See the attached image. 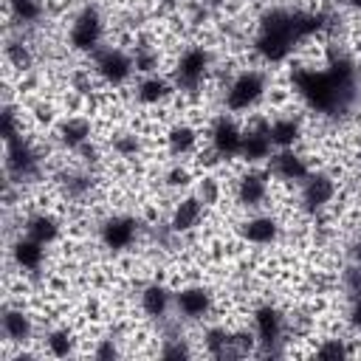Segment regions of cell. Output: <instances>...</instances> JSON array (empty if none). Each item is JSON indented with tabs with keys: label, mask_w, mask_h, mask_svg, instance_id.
I'll use <instances>...</instances> for the list:
<instances>
[{
	"label": "cell",
	"mask_w": 361,
	"mask_h": 361,
	"mask_svg": "<svg viewBox=\"0 0 361 361\" xmlns=\"http://www.w3.org/2000/svg\"><path fill=\"white\" fill-rule=\"evenodd\" d=\"M251 48H254L257 59L265 65H279V62L290 59L299 48V39H296L293 23H290V8H285V6L265 8Z\"/></svg>",
	"instance_id": "1"
},
{
	"label": "cell",
	"mask_w": 361,
	"mask_h": 361,
	"mask_svg": "<svg viewBox=\"0 0 361 361\" xmlns=\"http://www.w3.org/2000/svg\"><path fill=\"white\" fill-rule=\"evenodd\" d=\"M212 68H214V59H212V51L209 48H203V45H186L178 54L175 68H172V82H175L178 93H186V96L200 93L203 85L212 76Z\"/></svg>",
	"instance_id": "2"
},
{
	"label": "cell",
	"mask_w": 361,
	"mask_h": 361,
	"mask_svg": "<svg viewBox=\"0 0 361 361\" xmlns=\"http://www.w3.org/2000/svg\"><path fill=\"white\" fill-rule=\"evenodd\" d=\"M268 76L257 68H245L234 73V79L223 87V107L228 113H248L268 96Z\"/></svg>",
	"instance_id": "3"
},
{
	"label": "cell",
	"mask_w": 361,
	"mask_h": 361,
	"mask_svg": "<svg viewBox=\"0 0 361 361\" xmlns=\"http://www.w3.org/2000/svg\"><path fill=\"white\" fill-rule=\"evenodd\" d=\"M6 180H11L14 186H25L42 178V166H45V155L42 149L28 138H17L11 144H6Z\"/></svg>",
	"instance_id": "4"
},
{
	"label": "cell",
	"mask_w": 361,
	"mask_h": 361,
	"mask_svg": "<svg viewBox=\"0 0 361 361\" xmlns=\"http://www.w3.org/2000/svg\"><path fill=\"white\" fill-rule=\"evenodd\" d=\"M68 45L76 54H93L104 45V17L99 6H82L68 28Z\"/></svg>",
	"instance_id": "5"
},
{
	"label": "cell",
	"mask_w": 361,
	"mask_h": 361,
	"mask_svg": "<svg viewBox=\"0 0 361 361\" xmlns=\"http://www.w3.org/2000/svg\"><path fill=\"white\" fill-rule=\"evenodd\" d=\"M338 197V180L330 172H310L299 183V212L307 217H322L327 209H333Z\"/></svg>",
	"instance_id": "6"
},
{
	"label": "cell",
	"mask_w": 361,
	"mask_h": 361,
	"mask_svg": "<svg viewBox=\"0 0 361 361\" xmlns=\"http://www.w3.org/2000/svg\"><path fill=\"white\" fill-rule=\"evenodd\" d=\"M251 322H254V336H257V344L262 347V353H268V355L285 353L282 344L288 341V319L276 305H271V302L257 305Z\"/></svg>",
	"instance_id": "7"
},
{
	"label": "cell",
	"mask_w": 361,
	"mask_h": 361,
	"mask_svg": "<svg viewBox=\"0 0 361 361\" xmlns=\"http://www.w3.org/2000/svg\"><path fill=\"white\" fill-rule=\"evenodd\" d=\"M93 62V73L99 76V82H104L107 87H121L133 79L135 65H133V54L118 48V45H102L99 51L90 54Z\"/></svg>",
	"instance_id": "8"
},
{
	"label": "cell",
	"mask_w": 361,
	"mask_h": 361,
	"mask_svg": "<svg viewBox=\"0 0 361 361\" xmlns=\"http://www.w3.org/2000/svg\"><path fill=\"white\" fill-rule=\"evenodd\" d=\"M144 228L147 226L135 214H110V217H104L99 223V243L107 251L121 254V251H130L138 243V237H141Z\"/></svg>",
	"instance_id": "9"
},
{
	"label": "cell",
	"mask_w": 361,
	"mask_h": 361,
	"mask_svg": "<svg viewBox=\"0 0 361 361\" xmlns=\"http://www.w3.org/2000/svg\"><path fill=\"white\" fill-rule=\"evenodd\" d=\"M234 197L245 212H259L271 197V175L268 169H245L234 180Z\"/></svg>",
	"instance_id": "10"
},
{
	"label": "cell",
	"mask_w": 361,
	"mask_h": 361,
	"mask_svg": "<svg viewBox=\"0 0 361 361\" xmlns=\"http://www.w3.org/2000/svg\"><path fill=\"white\" fill-rule=\"evenodd\" d=\"M310 172H313V169H310L307 158H305L296 147H290V149H274V155L268 158V175H271L276 183H285V186H296V189H299V183H302Z\"/></svg>",
	"instance_id": "11"
},
{
	"label": "cell",
	"mask_w": 361,
	"mask_h": 361,
	"mask_svg": "<svg viewBox=\"0 0 361 361\" xmlns=\"http://www.w3.org/2000/svg\"><path fill=\"white\" fill-rule=\"evenodd\" d=\"M274 141L268 135V118H254L243 127V144H240V161H245L248 166L257 164H268V158L274 155Z\"/></svg>",
	"instance_id": "12"
},
{
	"label": "cell",
	"mask_w": 361,
	"mask_h": 361,
	"mask_svg": "<svg viewBox=\"0 0 361 361\" xmlns=\"http://www.w3.org/2000/svg\"><path fill=\"white\" fill-rule=\"evenodd\" d=\"M214 307V296L206 285H183L175 290V316L183 322H203Z\"/></svg>",
	"instance_id": "13"
},
{
	"label": "cell",
	"mask_w": 361,
	"mask_h": 361,
	"mask_svg": "<svg viewBox=\"0 0 361 361\" xmlns=\"http://www.w3.org/2000/svg\"><path fill=\"white\" fill-rule=\"evenodd\" d=\"M240 144H243V127L228 113L217 116L209 127V147L223 161H234V158H240Z\"/></svg>",
	"instance_id": "14"
},
{
	"label": "cell",
	"mask_w": 361,
	"mask_h": 361,
	"mask_svg": "<svg viewBox=\"0 0 361 361\" xmlns=\"http://www.w3.org/2000/svg\"><path fill=\"white\" fill-rule=\"evenodd\" d=\"M240 237H243L248 245H257V248L274 245V243L282 237V220H279L276 214L254 212V214H248V217L240 223Z\"/></svg>",
	"instance_id": "15"
},
{
	"label": "cell",
	"mask_w": 361,
	"mask_h": 361,
	"mask_svg": "<svg viewBox=\"0 0 361 361\" xmlns=\"http://www.w3.org/2000/svg\"><path fill=\"white\" fill-rule=\"evenodd\" d=\"M138 307L147 319L152 322H164L172 310H175V293L169 290V285L164 282H147L138 290Z\"/></svg>",
	"instance_id": "16"
},
{
	"label": "cell",
	"mask_w": 361,
	"mask_h": 361,
	"mask_svg": "<svg viewBox=\"0 0 361 361\" xmlns=\"http://www.w3.org/2000/svg\"><path fill=\"white\" fill-rule=\"evenodd\" d=\"M93 133H96V127H93L90 116L71 113L56 124V144L68 152H76V149H82L85 144L93 141Z\"/></svg>",
	"instance_id": "17"
},
{
	"label": "cell",
	"mask_w": 361,
	"mask_h": 361,
	"mask_svg": "<svg viewBox=\"0 0 361 361\" xmlns=\"http://www.w3.org/2000/svg\"><path fill=\"white\" fill-rule=\"evenodd\" d=\"M206 217V206L197 200V195H183L175 200L172 212H169V228L175 234H192Z\"/></svg>",
	"instance_id": "18"
},
{
	"label": "cell",
	"mask_w": 361,
	"mask_h": 361,
	"mask_svg": "<svg viewBox=\"0 0 361 361\" xmlns=\"http://www.w3.org/2000/svg\"><path fill=\"white\" fill-rule=\"evenodd\" d=\"M175 93H178L175 82H172V79H166V76H161V73L141 76V79H138V85H135V90H133L135 102H138V104H144V107H161V104H166Z\"/></svg>",
	"instance_id": "19"
},
{
	"label": "cell",
	"mask_w": 361,
	"mask_h": 361,
	"mask_svg": "<svg viewBox=\"0 0 361 361\" xmlns=\"http://www.w3.org/2000/svg\"><path fill=\"white\" fill-rule=\"evenodd\" d=\"M0 330H3V338L8 341V344H17V347H23V344H28L31 341V336H34V316L20 305V307H6L3 310V319H0Z\"/></svg>",
	"instance_id": "20"
},
{
	"label": "cell",
	"mask_w": 361,
	"mask_h": 361,
	"mask_svg": "<svg viewBox=\"0 0 361 361\" xmlns=\"http://www.w3.org/2000/svg\"><path fill=\"white\" fill-rule=\"evenodd\" d=\"M45 248H48V245L31 240L28 234H20V237L11 243V262H14V268L23 271V274H37V271H42V265H45Z\"/></svg>",
	"instance_id": "21"
},
{
	"label": "cell",
	"mask_w": 361,
	"mask_h": 361,
	"mask_svg": "<svg viewBox=\"0 0 361 361\" xmlns=\"http://www.w3.org/2000/svg\"><path fill=\"white\" fill-rule=\"evenodd\" d=\"M268 135H271V141H274L276 149L299 147V141L305 135L302 118L299 116H290V113H279V116L268 118Z\"/></svg>",
	"instance_id": "22"
},
{
	"label": "cell",
	"mask_w": 361,
	"mask_h": 361,
	"mask_svg": "<svg viewBox=\"0 0 361 361\" xmlns=\"http://www.w3.org/2000/svg\"><path fill=\"white\" fill-rule=\"evenodd\" d=\"M59 220L51 214V212H45V209H39V212H31V214H25V220H23V234H28L31 240H37V243H42V245H51V243H56L59 240Z\"/></svg>",
	"instance_id": "23"
},
{
	"label": "cell",
	"mask_w": 361,
	"mask_h": 361,
	"mask_svg": "<svg viewBox=\"0 0 361 361\" xmlns=\"http://www.w3.org/2000/svg\"><path fill=\"white\" fill-rule=\"evenodd\" d=\"M164 138H166V152L175 155V158L192 155V152L197 149V141H200L197 127H192L189 121H178V124H172V127L166 130Z\"/></svg>",
	"instance_id": "24"
},
{
	"label": "cell",
	"mask_w": 361,
	"mask_h": 361,
	"mask_svg": "<svg viewBox=\"0 0 361 361\" xmlns=\"http://www.w3.org/2000/svg\"><path fill=\"white\" fill-rule=\"evenodd\" d=\"M144 149V141H141V133L135 130H116L110 135V152L121 161H135Z\"/></svg>",
	"instance_id": "25"
},
{
	"label": "cell",
	"mask_w": 361,
	"mask_h": 361,
	"mask_svg": "<svg viewBox=\"0 0 361 361\" xmlns=\"http://www.w3.org/2000/svg\"><path fill=\"white\" fill-rule=\"evenodd\" d=\"M6 3H8V17L23 28L39 25V20L45 17V3L42 0H6Z\"/></svg>",
	"instance_id": "26"
},
{
	"label": "cell",
	"mask_w": 361,
	"mask_h": 361,
	"mask_svg": "<svg viewBox=\"0 0 361 361\" xmlns=\"http://www.w3.org/2000/svg\"><path fill=\"white\" fill-rule=\"evenodd\" d=\"M195 195L206 209H214L223 200V180L212 172H203V175L195 178Z\"/></svg>",
	"instance_id": "27"
},
{
	"label": "cell",
	"mask_w": 361,
	"mask_h": 361,
	"mask_svg": "<svg viewBox=\"0 0 361 361\" xmlns=\"http://www.w3.org/2000/svg\"><path fill=\"white\" fill-rule=\"evenodd\" d=\"M42 338H45V350H48V355L68 358V355L76 350V336H73L71 327H51Z\"/></svg>",
	"instance_id": "28"
},
{
	"label": "cell",
	"mask_w": 361,
	"mask_h": 361,
	"mask_svg": "<svg viewBox=\"0 0 361 361\" xmlns=\"http://www.w3.org/2000/svg\"><path fill=\"white\" fill-rule=\"evenodd\" d=\"M6 62H8V68H17L20 73H25V71H31V65H34V54H31V45L20 37V39H6Z\"/></svg>",
	"instance_id": "29"
},
{
	"label": "cell",
	"mask_w": 361,
	"mask_h": 361,
	"mask_svg": "<svg viewBox=\"0 0 361 361\" xmlns=\"http://www.w3.org/2000/svg\"><path fill=\"white\" fill-rule=\"evenodd\" d=\"M0 135H3V144H11V141H17V138L25 135V130H23V113H17L11 104H6L3 113H0Z\"/></svg>",
	"instance_id": "30"
},
{
	"label": "cell",
	"mask_w": 361,
	"mask_h": 361,
	"mask_svg": "<svg viewBox=\"0 0 361 361\" xmlns=\"http://www.w3.org/2000/svg\"><path fill=\"white\" fill-rule=\"evenodd\" d=\"M310 353H313L316 358H344V355H350L353 350L347 347V338H341V336H327V338H319Z\"/></svg>",
	"instance_id": "31"
},
{
	"label": "cell",
	"mask_w": 361,
	"mask_h": 361,
	"mask_svg": "<svg viewBox=\"0 0 361 361\" xmlns=\"http://www.w3.org/2000/svg\"><path fill=\"white\" fill-rule=\"evenodd\" d=\"M338 282H341V290H344V296H347L350 302L358 299V296H361V265H358V262H350V265L341 271Z\"/></svg>",
	"instance_id": "32"
},
{
	"label": "cell",
	"mask_w": 361,
	"mask_h": 361,
	"mask_svg": "<svg viewBox=\"0 0 361 361\" xmlns=\"http://www.w3.org/2000/svg\"><path fill=\"white\" fill-rule=\"evenodd\" d=\"M192 180H195L192 169H189V166H180V164H175V166L164 175V183H166L169 189H186Z\"/></svg>",
	"instance_id": "33"
},
{
	"label": "cell",
	"mask_w": 361,
	"mask_h": 361,
	"mask_svg": "<svg viewBox=\"0 0 361 361\" xmlns=\"http://www.w3.org/2000/svg\"><path fill=\"white\" fill-rule=\"evenodd\" d=\"M347 322L361 333V296L350 302V310H347Z\"/></svg>",
	"instance_id": "34"
},
{
	"label": "cell",
	"mask_w": 361,
	"mask_h": 361,
	"mask_svg": "<svg viewBox=\"0 0 361 361\" xmlns=\"http://www.w3.org/2000/svg\"><path fill=\"white\" fill-rule=\"evenodd\" d=\"M350 259L361 265V231H358V234L353 237V243H350Z\"/></svg>",
	"instance_id": "35"
},
{
	"label": "cell",
	"mask_w": 361,
	"mask_h": 361,
	"mask_svg": "<svg viewBox=\"0 0 361 361\" xmlns=\"http://www.w3.org/2000/svg\"><path fill=\"white\" fill-rule=\"evenodd\" d=\"M355 161H358V166H361V147H358V152H355Z\"/></svg>",
	"instance_id": "36"
}]
</instances>
